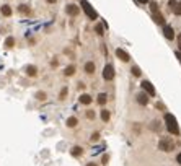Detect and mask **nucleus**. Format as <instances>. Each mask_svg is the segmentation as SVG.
I'll return each instance as SVG.
<instances>
[{
  "label": "nucleus",
  "instance_id": "1",
  "mask_svg": "<svg viewBox=\"0 0 181 166\" xmlns=\"http://www.w3.org/2000/svg\"><path fill=\"white\" fill-rule=\"evenodd\" d=\"M165 126L168 129V132L171 135H179V127H178V122H176V117L173 114L166 112L165 114Z\"/></svg>",
  "mask_w": 181,
  "mask_h": 166
},
{
  "label": "nucleus",
  "instance_id": "2",
  "mask_svg": "<svg viewBox=\"0 0 181 166\" xmlns=\"http://www.w3.org/2000/svg\"><path fill=\"white\" fill-rule=\"evenodd\" d=\"M80 5H82V8H83V12H85V15H86V18H88V20L95 21V20L98 18V13H96V10H95V8H93V7L90 5V2H88V0H80Z\"/></svg>",
  "mask_w": 181,
  "mask_h": 166
},
{
  "label": "nucleus",
  "instance_id": "3",
  "mask_svg": "<svg viewBox=\"0 0 181 166\" xmlns=\"http://www.w3.org/2000/svg\"><path fill=\"white\" fill-rule=\"evenodd\" d=\"M158 148L162 151H171L175 148V142L171 140V137H163V139L158 142Z\"/></svg>",
  "mask_w": 181,
  "mask_h": 166
},
{
  "label": "nucleus",
  "instance_id": "4",
  "mask_svg": "<svg viewBox=\"0 0 181 166\" xmlns=\"http://www.w3.org/2000/svg\"><path fill=\"white\" fill-rule=\"evenodd\" d=\"M103 78L106 82H111L113 78H114V67L111 65V64H108V65L105 67V70H103Z\"/></svg>",
  "mask_w": 181,
  "mask_h": 166
},
{
  "label": "nucleus",
  "instance_id": "5",
  "mask_svg": "<svg viewBox=\"0 0 181 166\" xmlns=\"http://www.w3.org/2000/svg\"><path fill=\"white\" fill-rule=\"evenodd\" d=\"M140 85H142V90L145 91L149 96H155V88H154V86H152V83H150V82L144 80V82H142Z\"/></svg>",
  "mask_w": 181,
  "mask_h": 166
},
{
  "label": "nucleus",
  "instance_id": "6",
  "mask_svg": "<svg viewBox=\"0 0 181 166\" xmlns=\"http://www.w3.org/2000/svg\"><path fill=\"white\" fill-rule=\"evenodd\" d=\"M163 36L168 41H171V39H175V30L170 26V25H163Z\"/></svg>",
  "mask_w": 181,
  "mask_h": 166
},
{
  "label": "nucleus",
  "instance_id": "7",
  "mask_svg": "<svg viewBox=\"0 0 181 166\" xmlns=\"http://www.w3.org/2000/svg\"><path fill=\"white\" fill-rule=\"evenodd\" d=\"M66 12H67L69 17H77L78 12H80V8H78V5H75V3H69L66 7Z\"/></svg>",
  "mask_w": 181,
  "mask_h": 166
},
{
  "label": "nucleus",
  "instance_id": "8",
  "mask_svg": "<svg viewBox=\"0 0 181 166\" xmlns=\"http://www.w3.org/2000/svg\"><path fill=\"white\" fill-rule=\"evenodd\" d=\"M116 55H118L122 62H129V59H131V57H129V54L126 52L124 49H116Z\"/></svg>",
  "mask_w": 181,
  "mask_h": 166
},
{
  "label": "nucleus",
  "instance_id": "9",
  "mask_svg": "<svg viewBox=\"0 0 181 166\" xmlns=\"http://www.w3.org/2000/svg\"><path fill=\"white\" fill-rule=\"evenodd\" d=\"M137 103L142 104V106H147L149 104V95L147 93H139V95H137Z\"/></svg>",
  "mask_w": 181,
  "mask_h": 166
},
{
  "label": "nucleus",
  "instance_id": "10",
  "mask_svg": "<svg viewBox=\"0 0 181 166\" xmlns=\"http://www.w3.org/2000/svg\"><path fill=\"white\" fill-rule=\"evenodd\" d=\"M152 18H154V21L157 25H165V18L160 12H155V13H152Z\"/></svg>",
  "mask_w": 181,
  "mask_h": 166
},
{
  "label": "nucleus",
  "instance_id": "11",
  "mask_svg": "<svg viewBox=\"0 0 181 166\" xmlns=\"http://www.w3.org/2000/svg\"><path fill=\"white\" fill-rule=\"evenodd\" d=\"M26 75L28 77H36L38 75V69H36L34 65H28L26 67Z\"/></svg>",
  "mask_w": 181,
  "mask_h": 166
},
{
  "label": "nucleus",
  "instance_id": "12",
  "mask_svg": "<svg viewBox=\"0 0 181 166\" xmlns=\"http://www.w3.org/2000/svg\"><path fill=\"white\" fill-rule=\"evenodd\" d=\"M85 72L91 75L93 72H95V64H93V62H85Z\"/></svg>",
  "mask_w": 181,
  "mask_h": 166
},
{
  "label": "nucleus",
  "instance_id": "13",
  "mask_svg": "<svg viewBox=\"0 0 181 166\" xmlns=\"http://www.w3.org/2000/svg\"><path fill=\"white\" fill-rule=\"evenodd\" d=\"M80 103H82V104H90V103H91V96L85 93V95L80 96Z\"/></svg>",
  "mask_w": 181,
  "mask_h": 166
},
{
  "label": "nucleus",
  "instance_id": "14",
  "mask_svg": "<svg viewBox=\"0 0 181 166\" xmlns=\"http://www.w3.org/2000/svg\"><path fill=\"white\" fill-rule=\"evenodd\" d=\"M2 15H3V17H10V15H12L10 5H2Z\"/></svg>",
  "mask_w": 181,
  "mask_h": 166
},
{
  "label": "nucleus",
  "instance_id": "15",
  "mask_svg": "<svg viewBox=\"0 0 181 166\" xmlns=\"http://www.w3.org/2000/svg\"><path fill=\"white\" fill-rule=\"evenodd\" d=\"M74 74H75V65H69L66 69V72H64V75H66V77H72Z\"/></svg>",
  "mask_w": 181,
  "mask_h": 166
},
{
  "label": "nucleus",
  "instance_id": "16",
  "mask_svg": "<svg viewBox=\"0 0 181 166\" xmlns=\"http://www.w3.org/2000/svg\"><path fill=\"white\" fill-rule=\"evenodd\" d=\"M110 117H111V112L108 111V109H103V111H101V119H103L105 122L110 121Z\"/></svg>",
  "mask_w": 181,
  "mask_h": 166
},
{
  "label": "nucleus",
  "instance_id": "17",
  "mask_svg": "<svg viewBox=\"0 0 181 166\" xmlns=\"http://www.w3.org/2000/svg\"><path fill=\"white\" fill-rule=\"evenodd\" d=\"M13 46H15V39H13L12 36H10V38H7V39H5V47H8V49H10V47H13Z\"/></svg>",
  "mask_w": 181,
  "mask_h": 166
},
{
  "label": "nucleus",
  "instance_id": "18",
  "mask_svg": "<svg viewBox=\"0 0 181 166\" xmlns=\"http://www.w3.org/2000/svg\"><path fill=\"white\" fill-rule=\"evenodd\" d=\"M34 98L38 99V101H44V99H46V93H44V91H36Z\"/></svg>",
  "mask_w": 181,
  "mask_h": 166
},
{
  "label": "nucleus",
  "instance_id": "19",
  "mask_svg": "<svg viewBox=\"0 0 181 166\" xmlns=\"http://www.w3.org/2000/svg\"><path fill=\"white\" fill-rule=\"evenodd\" d=\"M82 153H83L82 147H74V148H72V155H74V156H80Z\"/></svg>",
  "mask_w": 181,
  "mask_h": 166
},
{
  "label": "nucleus",
  "instance_id": "20",
  "mask_svg": "<svg viewBox=\"0 0 181 166\" xmlns=\"http://www.w3.org/2000/svg\"><path fill=\"white\" fill-rule=\"evenodd\" d=\"M77 124H78L77 117H69V119H67V126H69V127H75Z\"/></svg>",
  "mask_w": 181,
  "mask_h": 166
},
{
  "label": "nucleus",
  "instance_id": "21",
  "mask_svg": "<svg viewBox=\"0 0 181 166\" xmlns=\"http://www.w3.org/2000/svg\"><path fill=\"white\" fill-rule=\"evenodd\" d=\"M106 101H108L106 95H105V93H101V95L98 96V104H101V106H103V104H106Z\"/></svg>",
  "mask_w": 181,
  "mask_h": 166
},
{
  "label": "nucleus",
  "instance_id": "22",
  "mask_svg": "<svg viewBox=\"0 0 181 166\" xmlns=\"http://www.w3.org/2000/svg\"><path fill=\"white\" fill-rule=\"evenodd\" d=\"M18 12L20 13H26V15H28V13H30V7H28V5H20L18 7Z\"/></svg>",
  "mask_w": 181,
  "mask_h": 166
},
{
  "label": "nucleus",
  "instance_id": "23",
  "mask_svg": "<svg viewBox=\"0 0 181 166\" xmlns=\"http://www.w3.org/2000/svg\"><path fill=\"white\" fill-rule=\"evenodd\" d=\"M131 70H132V75H134V77H140V75H142V72H140V69H139V67H137V65H134V67H132Z\"/></svg>",
  "mask_w": 181,
  "mask_h": 166
},
{
  "label": "nucleus",
  "instance_id": "24",
  "mask_svg": "<svg viewBox=\"0 0 181 166\" xmlns=\"http://www.w3.org/2000/svg\"><path fill=\"white\" fill-rule=\"evenodd\" d=\"M173 12H175V15H179L181 17V0L175 5V8H173Z\"/></svg>",
  "mask_w": 181,
  "mask_h": 166
},
{
  "label": "nucleus",
  "instance_id": "25",
  "mask_svg": "<svg viewBox=\"0 0 181 166\" xmlns=\"http://www.w3.org/2000/svg\"><path fill=\"white\" fill-rule=\"evenodd\" d=\"M150 12H152V13L158 12V3H157V2H150Z\"/></svg>",
  "mask_w": 181,
  "mask_h": 166
},
{
  "label": "nucleus",
  "instance_id": "26",
  "mask_svg": "<svg viewBox=\"0 0 181 166\" xmlns=\"http://www.w3.org/2000/svg\"><path fill=\"white\" fill-rule=\"evenodd\" d=\"M95 31H96V34H100V36H103V33H105V31H103V26H101V25H96V26H95Z\"/></svg>",
  "mask_w": 181,
  "mask_h": 166
},
{
  "label": "nucleus",
  "instance_id": "27",
  "mask_svg": "<svg viewBox=\"0 0 181 166\" xmlns=\"http://www.w3.org/2000/svg\"><path fill=\"white\" fill-rule=\"evenodd\" d=\"M59 98L61 99H66L67 98V88H62V91L59 93Z\"/></svg>",
  "mask_w": 181,
  "mask_h": 166
},
{
  "label": "nucleus",
  "instance_id": "28",
  "mask_svg": "<svg viewBox=\"0 0 181 166\" xmlns=\"http://www.w3.org/2000/svg\"><path fill=\"white\" fill-rule=\"evenodd\" d=\"M150 127L154 129V130H158V129H160V122H158V121H154V124H152Z\"/></svg>",
  "mask_w": 181,
  "mask_h": 166
},
{
  "label": "nucleus",
  "instance_id": "29",
  "mask_svg": "<svg viewBox=\"0 0 181 166\" xmlns=\"http://www.w3.org/2000/svg\"><path fill=\"white\" fill-rule=\"evenodd\" d=\"M98 139H100V132H95V134L91 135V140H93V142H96Z\"/></svg>",
  "mask_w": 181,
  "mask_h": 166
},
{
  "label": "nucleus",
  "instance_id": "30",
  "mask_svg": "<svg viewBox=\"0 0 181 166\" xmlns=\"http://www.w3.org/2000/svg\"><path fill=\"white\" fill-rule=\"evenodd\" d=\"M175 5H176V0H170V2H168V7H170L171 10L175 8Z\"/></svg>",
  "mask_w": 181,
  "mask_h": 166
},
{
  "label": "nucleus",
  "instance_id": "31",
  "mask_svg": "<svg viewBox=\"0 0 181 166\" xmlns=\"http://www.w3.org/2000/svg\"><path fill=\"white\" fill-rule=\"evenodd\" d=\"M86 117H88V119H93V117H95V112H93V111H88V112H86Z\"/></svg>",
  "mask_w": 181,
  "mask_h": 166
},
{
  "label": "nucleus",
  "instance_id": "32",
  "mask_svg": "<svg viewBox=\"0 0 181 166\" xmlns=\"http://www.w3.org/2000/svg\"><path fill=\"white\" fill-rule=\"evenodd\" d=\"M157 109H160V111H165V106H163V103H157Z\"/></svg>",
  "mask_w": 181,
  "mask_h": 166
},
{
  "label": "nucleus",
  "instance_id": "33",
  "mask_svg": "<svg viewBox=\"0 0 181 166\" xmlns=\"http://www.w3.org/2000/svg\"><path fill=\"white\" fill-rule=\"evenodd\" d=\"M178 47H179V49H181V34H179V36H178Z\"/></svg>",
  "mask_w": 181,
  "mask_h": 166
},
{
  "label": "nucleus",
  "instance_id": "34",
  "mask_svg": "<svg viewBox=\"0 0 181 166\" xmlns=\"http://www.w3.org/2000/svg\"><path fill=\"white\" fill-rule=\"evenodd\" d=\"M135 2H139V3H149V0H135Z\"/></svg>",
  "mask_w": 181,
  "mask_h": 166
},
{
  "label": "nucleus",
  "instance_id": "35",
  "mask_svg": "<svg viewBox=\"0 0 181 166\" xmlns=\"http://www.w3.org/2000/svg\"><path fill=\"white\" fill-rule=\"evenodd\" d=\"M176 161H178V163H179V164H181V153H179V155H178V156H176Z\"/></svg>",
  "mask_w": 181,
  "mask_h": 166
},
{
  "label": "nucleus",
  "instance_id": "36",
  "mask_svg": "<svg viewBox=\"0 0 181 166\" xmlns=\"http://www.w3.org/2000/svg\"><path fill=\"white\" fill-rule=\"evenodd\" d=\"M176 57L179 59V62H181V52H176Z\"/></svg>",
  "mask_w": 181,
  "mask_h": 166
},
{
  "label": "nucleus",
  "instance_id": "37",
  "mask_svg": "<svg viewBox=\"0 0 181 166\" xmlns=\"http://www.w3.org/2000/svg\"><path fill=\"white\" fill-rule=\"evenodd\" d=\"M47 2H49V3H56V2H57V0H47Z\"/></svg>",
  "mask_w": 181,
  "mask_h": 166
},
{
  "label": "nucleus",
  "instance_id": "38",
  "mask_svg": "<svg viewBox=\"0 0 181 166\" xmlns=\"http://www.w3.org/2000/svg\"><path fill=\"white\" fill-rule=\"evenodd\" d=\"M86 166H96L95 163H88V164H86Z\"/></svg>",
  "mask_w": 181,
  "mask_h": 166
}]
</instances>
